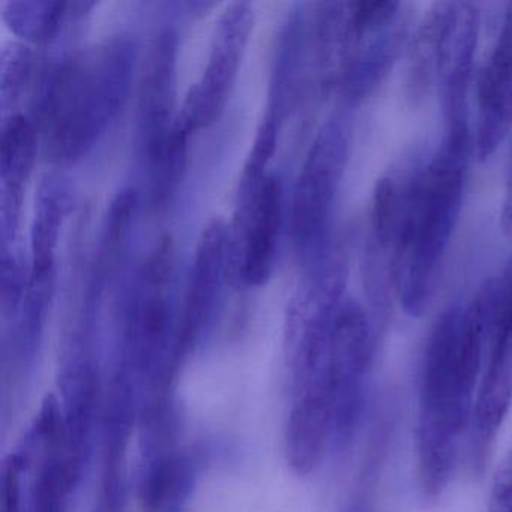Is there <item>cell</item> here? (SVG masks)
I'll use <instances>...</instances> for the list:
<instances>
[{
    "label": "cell",
    "instance_id": "d4e9b609",
    "mask_svg": "<svg viewBox=\"0 0 512 512\" xmlns=\"http://www.w3.org/2000/svg\"><path fill=\"white\" fill-rule=\"evenodd\" d=\"M485 512H512V448L494 473Z\"/></svg>",
    "mask_w": 512,
    "mask_h": 512
},
{
    "label": "cell",
    "instance_id": "3957f363",
    "mask_svg": "<svg viewBox=\"0 0 512 512\" xmlns=\"http://www.w3.org/2000/svg\"><path fill=\"white\" fill-rule=\"evenodd\" d=\"M469 125L446 127L430 161L419 167L398 254L395 289L413 317L430 307L463 203L470 154Z\"/></svg>",
    "mask_w": 512,
    "mask_h": 512
},
{
    "label": "cell",
    "instance_id": "277c9868",
    "mask_svg": "<svg viewBox=\"0 0 512 512\" xmlns=\"http://www.w3.org/2000/svg\"><path fill=\"white\" fill-rule=\"evenodd\" d=\"M175 245L163 235L151 248L134 275L125 299L122 325V362L146 376H157L166 389L170 377L172 332V283Z\"/></svg>",
    "mask_w": 512,
    "mask_h": 512
},
{
    "label": "cell",
    "instance_id": "4fadbf2b",
    "mask_svg": "<svg viewBox=\"0 0 512 512\" xmlns=\"http://www.w3.org/2000/svg\"><path fill=\"white\" fill-rule=\"evenodd\" d=\"M310 68L316 73L311 11L301 5L289 14L278 35L266 112L286 121L301 100Z\"/></svg>",
    "mask_w": 512,
    "mask_h": 512
},
{
    "label": "cell",
    "instance_id": "44dd1931",
    "mask_svg": "<svg viewBox=\"0 0 512 512\" xmlns=\"http://www.w3.org/2000/svg\"><path fill=\"white\" fill-rule=\"evenodd\" d=\"M37 53L26 43H10L2 47L0 55V106L5 116L32 88L35 79L40 80Z\"/></svg>",
    "mask_w": 512,
    "mask_h": 512
},
{
    "label": "cell",
    "instance_id": "cb8c5ba5",
    "mask_svg": "<svg viewBox=\"0 0 512 512\" xmlns=\"http://www.w3.org/2000/svg\"><path fill=\"white\" fill-rule=\"evenodd\" d=\"M26 469V458L22 454H11L4 464L2 476V509L4 512H23L22 476Z\"/></svg>",
    "mask_w": 512,
    "mask_h": 512
},
{
    "label": "cell",
    "instance_id": "8fae6325",
    "mask_svg": "<svg viewBox=\"0 0 512 512\" xmlns=\"http://www.w3.org/2000/svg\"><path fill=\"white\" fill-rule=\"evenodd\" d=\"M476 101V154L485 160L512 130V4L506 8L493 52L479 73Z\"/></svg>",
    "mask_w": 512,
    "mask_h": 512
},
{
    "label": "cell",
    "instance_id": "8992f818",
    "mask_svg": "<svg viewBox=\"0 0 512 512\" xmlns=\"http://www.w3.org/2000/svg\"><path fill=\"white\" fill-rule=\"evenodd\" d=\"M374 326L367 311L347 296L332 337V445L347 448L355 439L368 404L374 356Z\"/></svg>",
    "mask_w": 512,
    "mask_h": 512
},
{
    "label": "cell",
    "instance_id": "2e32d148",
    "mask_svg": "<svg viewBox=\"0 0 512 512\" xmlns=\"http://www.w3.org/2000/svg\"><path fill=\"white\" fill-rule=\"evenodd\" d=\"M94 7L95 2L7 0L2 4V19L22 43L46 47L58 40L65 26L79 23Z\"/></svg>",
    "mask_w": 512,
    "mask_h": 512
},
{
    "label": "cell",
    "instance_id": "ba28073f",
    "mask_svg": "<svg viewBox=\"0 0 512 512\" xmlns=\"http://www.w3.org/2000/svg\"><path fill=\"white\" fill-rule=\"evenodd\" d=\"M283 185L268 175L253 196L236 203L229 224V280L239 289L259 287L274 268L283 223Z\"/></svg>",
    "mask_w": 512,
    "mask_h": 512
},
{
    "label": "cell",
    "instance_id": "30bf717a",
    "mask_svg": "<svg viewBox=\"0 0 512 512\" xmlns=\"http://www.w3.org/2000/svg\"><path fill=\"white\" fill-rule=\"evenodd\" d=\"M178 35L161 28L149 41L137 88V136L149 166L163 154L175 124L178 91Z\"/></svg>",
    "mask_w": 512,
    "mask_h": 512
},
{
    "label": "cell",
    "instance_id": "5b68a950",
    "mask_svg": "<svg viewBox=\"0 0 512 512\" xmlns=\"http://www.w3.org/2000/svg\"><path fill=\"white\" fill-rule=\"evenodd\" d=\"M349 154V133L340 116L317 131L290 203L289 230L293 250L302 263L314 265L329 248V226Z\"/></svg>",
    "mask_w": 512,
    "mask_h": 512
},
{
    "label": "cell",
    "instance_id": "ffe728a7",
    "mask_svg": "<svg viewBox=\"0 0 512 512\" xmlns=\"http://www.w3.org/2000/svg\"><path fill=\"white\" fill-rule=\"evenodd\" d=\"M133 427L107 424L104 427V460L100 491L94 512H122L125 502V457Z\"/></svg>",
    "mask_w": 512,
    "mask_h": 512
},
{
    "label": "cell",
    "instance_id": "484cf974",
    "mask_svg": "<svg viewBox=\"0 0 512 512\" xmlns=\"http://www.w3.org/2000/svg\"><path fill=\"white\" fill-rule=\"evenodd\" d=\"M500 226L508 238H512V148L509 152L508 176H506L505 200H503Z\"/></svg>",
    "mask_w": 512,
    "mask_h": 512
},
{
    "label": "cell",
    "instance_id": "603a6c76",
    "mask_svg": "<svg viewBox=\"0 0 512 512\" xmlns=\"http://www.w3.org/2000/svg\"><path fill=\"white\" fill-rule=\"evenodd\" d=\"M14 251H2L0 257V313L5 322H14L28 289L31 269Z\"/></svg>",
    "mask_w": 512,
    "mask_h": 512
},
{
    "label": "cell",
    "instance_id": "9c48e42d",
    "mask_svg": "<svg viewBox=\"0 0 512 512\" xmlns=\"http://www.w3.org/2000/svg\"><path fill=\"white\" fill-rule=\"evenodd\" d=\"M224 280H229V224L212 218L197 239L185 287L184 304L175 328L170 371L176 373L211 320Z\"/></svg>",
    "mask_w": 512,
    "mask_h": 512
},
{
    "label": "cell",
    "instance_id": "52a82bcc",
    "mask_svg": "<svg viewBox=\"0 0 512 512\" xmlns=\"http://www.w3.org/2000/svg\"><path fill=\"white\" fill-rule=\"evenodd\" d=\"M254 17L253 5L242 0L227 5L218 17L205 70L185 95L175 119L187 133L209 127L223 115L250 43Z\"/></svg>",
    "mask_w": 512,
    "mask_h": 512
},
{
    "label": "cell",
    "instance_id": "ac0fdd59",
    "mask_svg": "<svg viewBox=\"0 0 512 512\" xmlns=\"http://www.w3.org/2000/svg\"><path fill=\"white\" fill-rule=\"evenodd\" d=\"M55 284L56 269L46 272L31 271L22 307L11 329V358L20 367L26 368V365L32 364L37 355L55 295Z\"/></svg>",
    "mask_w": 512,
    "mask_h": 512
},
{
    "label": "cell",
    "instance_id": "9a60e30c",
    "mask_svg": "<svg viewBox=\"0 0 512 512\" xmlns=\"http://www.w3.org/2000/svg\"><path fill=\"white\" fill-rule=\"evenodd\" d=\"M74 185L59 172L44 173L35 194L31 227V271L56 269V248L62 227L74 208Z\"/></svg>",
    "mask_w": 512,
    "mask_h": 512
},
{
    "label": "cell",
    "instance_id": "5bb4252c",
    "mask_svg": "<svg viewBox=\"0 0 512 512\" xmlns=\"http://www.w3.org/2000/svg\"><path fill=\"white\" fill-rule=\"evenodd\" d=\"M140 484L143 512H185L196 485V458L170 448L148 452Z\"/></svg>",
    "mask_w": 512,
    "mask_h": 512
},
{
    "label": "cell",
    "instance_id": "7402d4cb",
    "mask_svg": "<svg viewBox=\"0 0 512 512\" xmlns=\"http://www.w3.org/2000/svg\"><path fill=\"white\" fill-rule=\"evenodd\" d=\"M281 125H283V121H280L277 116L265 112L259 127H257L250 154H248L244 167H242L236 203L253 196L254 191L260 187L263 179L269 175V173H266V169H268L269 161L272 160L275 149H277Z\"/></svg>",
    "mask_w": 512,
    "mask_h": 512
},
{
    "label": "cell",
    "instance_id": "6da1fadb",
    "mask_svg": "<svg viewBox=\"0 0 512 512\" xmlns=\"http://www.w3.org/2000/svg\"><path fill=\"white\" fill-rule=\"evenodd\" d=\"M485 338L481 292L467 307L443 311L428 337L416 422V464L425 499L442 496L457 469L484 370Z\"/></svg>",
    "mask_w": 512,
    "mask_h": 512
},
{
    "label": "cell",
    "instance_id": "e0dca14e",
    "mask_svg": "<svg viewBox=\"0 0 512 512\" xmlns=\"http://www.w3.org/2000/svg\"><path fill=\"white\" fill-rule=\"evenodd\" d=\"M137 209L139 191L134 187L121 188L110 200L101 223L100 244L88 292L89 305L95 307V302L106 289L107 283L118 274L127 254Z\"/></svg>",
    "mask_w": 512,
    "mask_h": 512
},
{
    "label": "cell",
    "instance_id": "d6986e66",
    "mask_svg": "<svg viewBox=\"0 0 512 512\" xmlns=\"http://www.w3.org/2000/svg\"><path fill=\"white\" fill-rule=\"evenodd\" d=\"M452 5L454 2H440L434 5L413 35L409 50V83H407L413 100L424 97L425 92L428 94L437 80L443 34L451 16Z\"/></svg>",
    "mask_w": 512,
    "mask_h": 512
},
{
    "label": "cell",
    "instance_id": "7c38bea8",
    "mask_svg": "<svg viewBox=\"0 0 512 512\" xmlns=\"http://www.w3.org/2000/svg\"><path fill=\"white\" fill-rule=\"evenodd\" d=\"M38 152V128L25 113L5 116L0 133V250H11L20 215L23 187L31 178Z\"/></svg>",
    "mask_w": 512,
    "mask_h": 512
},
{
    "label": "cell",
    "instance_id": "7a4b0ae2",
    "mask_svg": "<svg viewBox=\"0 0 512 512\" xmlns=\"http://www.w3.org/2000/svg\"><path fill=\"white\" fill-rule=\"evenodd\" d=\"M136 61V43L112 35L41 71L34 109L47 160L76 163L94 148L127 103Z\"/></svg>",
    "mask_w": 512,
    "mask_h": 512
}]
</instances>
